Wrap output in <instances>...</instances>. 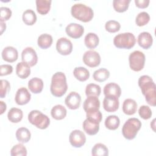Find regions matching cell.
Masks as SVG:
<instances>
[{
    "label": "cell",
    "mask_w": 156,
    "mask_h": 156,
    "mask_svg": "<svg viewBox=\"0 0 156 156\" xmlns=\"http://www.w3.org/2000/svg\"><path fill=\"white\" fill-rule=\"evenodd\" d=\"M138 86L140 87L142 94L145 96L147 103L153 107L156 105L155 85L152 79L147 76H141L138 79Z\"/></svg>",
    "instance_id": "cell-1"
},
{
    "label": "cell",
    "mask_w": 156,
    "mask_h": 156,
    "mask_svg": "<svg viewBox=\"0 0 156 156\" xmlns=\"http://www.w3.org/2000/svg\"><path fill=\"white\" fill-rule=\"evenodd\" d=\"M68 85L65 74L62 72L54 73L51 79L50 90L51 94L55 97H62L66 92Z\"/></svg>",
    "instance_id": "cell-2"
},
{
    "label": "cell",
    "mask_w": 156,
    "mask_h": 156,
    "mask_svg": "<svg viewBox=\"0 0 156 156\" xmlns=\"http://www.w3.org/2000/svg\"><path fill=\"white\" fill-rule=\"evenodd\" d=\"M71 13L74 18L84 23L90 21L94 16L93 9L81 3L74 4L71 7Z\"/></svg>",
    "instance_id": "cell-3"
},
{
    "label": "cell",
    "mask_w": 156,
    "mask_h": 156,
    "mask_svg": "<svg viewBox=\"0 0 156 156\" xmlns=\"http://www.w3.org/2000/svg\"><path fill=\"white\" fill-rule=\"evenodd\" d=\"M141 127V122L138 118H131L128 119L122 128L123 136L129 140L134 139Z\"/></svg>",
    "instance_id": "cell-4"
},
{
    "label": "cell",
    "mask_w": 156,
    "mask_h": 156,
    "mask_svg": "<svg viewBox=\"0 0 156 156\" xmlns=\"http://www.w3.org/2000/svg\"><path fill=\"white\" fill-rule=\"evenodd\" d=\"M135 37L130 32L119 34L113 38L114 45L119 49H130L135 46Z\"/></svg>",
    "instance_id": "cell-5"
},
{
    "label": "cell",
    "mask_w": 156,
    "mask_h": 156,
    "mask_svg": "<svg viewBox=\"0 0 156 156\" xmlns=\"http://www.w3.org/2000/svg\"><path fill=\"white\" fill-rule=\"evenodd\" d=\"M28 120L30 123L40 129H45L50 124L49 117L38 110H34L29 112Z\"/></svg>",
    "instance_id": "cell-6"
},
{
    "label": "cell",
    "mask_w": 156,
    "mask_h": 156,
    "mask_svg": "<svg viewBox=\"0 0 156 156\" xmlns=\"http://www.w3.org/2000/svg\"><path fill=\"white\" fill-rule=\"evenodd\" d=\"M145 55L140 51H135L130 54L129 56V66L131 69L134 71L142 70L145 64Z\"/></svg>",
    "instance_id": "cell-7"
},
{
    "label": "cell",
    "mask_w": 156,
    "mask_h": 156,
    "mask_svg": "<svg viewBox=\"0 0 156 156\" xmlns=\"http://www.w3.org/2000/svg\"><path fill=\"white\" fill-rule=\"evenodd\" d=\"M101 56L95 51L89 50L86 51L83 55V62L88 66L94 68L99 65L101 63Z\"/></svg>",
    "instance_id": "cell-8"
},
{
    "label": "cell",
    "mask_w": 156,
    "mask_h": 156,
    "mask_svg": "<svg viewBox=\"0 0 156 156\" xmlns=\"http://www.w3.org/2000/svg\"><path fill=\"white\" fill-rule=\"evenodd\" d=\"M69 141L72 146L74 147H81L86 142V136L82 131L74 130L70 133Z\"/></svg>",
    "instance_id": "cell-9"
},
{
    "label": "cell",
    "mask_w": 156,
    "mask_h": 156,
    "mask_svg": "<svg viewBox=\"0 0 156 156\" xmlns=\"http://www.w3.org/2000/svg\"><path fill=\"white\" fill-rule=\"evenodd\" d=\"M56 49L60 54L67 55L70 54L73 51V44L69 39L62 37L57 41Z\"/></svg>",
    "instance_id": "cell-10"
},
{
    "label": "cell",
    "mask_w": 156,
    "mask_h": 156,
    "mask_svg": "<svg viewBox=\"0 0 156 156\" xmlns=\"http://www.w3.org/2000/svg\"><path fill=\"white\" fill-rule=\"evenodd\" d=\"M21 59L23 62L27 63L30 66H34L37 63L38 56L34 49L31 47H27L22 51Z\"/></svg>",
    "instance_id": "cell-11"
},
{
    "label": "cell",
    "mask_w": 156,
    "mask_h": 156,
    "mask_svg": "<svg viewBox=\"0 0 156 156\" xmlns=\"http://www.w3.org/2000/svg\"><path fill=\"white\" fill-rule=\"evenodd\" d=\"M81 102V96L80 95L76 92H70L65 99V103L66 105L71 110L77 109Z\"/></svg>",
    "instance_id": "cell-12"
},
{
    "label": "cell",
    "mask_w": 156,
    "mask_h": 156,
    "mask_svg": "<svg viewBox=\"0 0 156 156\" xmlns=\"http://www.w3.org/2000/svg\"><path fill=\"white\" fill-rule=\"evenodd\" d=\"M65 32L69 37L76 39L82 36L84 32V28L79 24L71 23L67 25L65 28Z\"/></svg>",
    "instance_id": "cell-13"
},
{
    "label": "cell",
    "mask_w": 156,
    "mask_h": 156,
    "mask_svg": "<svg viewBox=\"0 0 156 156\" xmlns=\"http://www.w3.org/2000/svg\"><path fill=\"white\" fill-rule=\"evenodd\" d=\"M31 94L25 87L20 88L15 94V100L16 103L20 105L27 104L30 100Z\"/></svg>",
    "instance_id": "cell-14"
},
{
    "label": "cell",
    "mask_w": 156,
    "mask_h": 156,
    "mask_svg": "<svg viewBox=\"0 0 156 156\" xmlns=\"http://www.w3.org/2000/svg\"><path fill=\"white\" fill-rule=\"evenodd\" d=\"M105 97H115L119 98L121 94V90L119 85L114 82L106 84L103 90Z\"/></svg>",
    "instance_id": "cell-15"
},
{
    "label": "cell",
    "mask_w": 156,
    "mask_h": 156,
    "mask_svg": "<svg viewBox=\"0 0 156 156\" xmlns=\"http://www.w3.org/2000/svg\"><path fill=\"white\" fill-rule=\"evenodd\" d=\"M1 55L2 59L9 63L15 62L18 57V51L13 46H7L4 48L2 51Z\"/></svg>",
    "instance_id": "cell-16"
},
{
    "label": "cell",
    "mask_w": 156,
    "mask_h": 156,
    "mask_svg": "<svg viewBox=\"0 0 156 156\" xmlns=\"http://www.w3.org/2000/svg\"><path fill=\"white\" fill-rule=\"evenodd\" d=\"M137 41L140 47L144 49H148L152 45L153 38L149 32H143L138 35Z\"/></svg>",
    "instance_id": "cell-17"
},
{
    "label": "cell",
    "mask_w": 156,
    "mask_h": 156,
    "mask_svg": "<svg viewBox=\"0 0 156 156\" xmlns=\"http://www.w3.org/2000/svg\"><path fill=\"white\" fill-rule=\"evenodd\" d=\"M119 105V99L115 97H105L103 101V107L107 112H116Z\"/></svg>",
    "instance_id": "cell-18"
},
{
    "label": "cell",
    "mask_w": 156,
    "mask_h": 156,
    "mask_svg": "<svg viewBox=\"0 0 156 156\" xmlns=\"http://www.w3.org/2000/svg\"><path fill=\"white\" fill-rule=\"evenodd\" d=\"M83 107L86 112L90 110H99L100 101L97 96H88L83 102Z\"/></svg>",
    "instance_id": "cell-19"
},
{
    "label": "cell",
    "mask_w": 156,
    "mask_h": 156,
    "mask_svg": "<svg viewBox=\"0 0 156 156\" xmlns=\"http://www.w3.org/2000/svg\"><path fill=\"white\" fill-rule=\"evenodd\" d=\"M30 66L26 62H19L16 66V73L17 76L22 79H26L30 74Z\"/></svg>",
    "instance_id": "cell-20"
},
{
    "label": "cell",
    "mask_w": 156,
    "mask_h": 156,
    "mask_svg": "<svg viewBox=\"0 0 156 156\" xmlns=\"http://www.w3.org/2000/svg\"><path fill=\"white\" fill-rule=\"evenodd\" d=\"M44 86L42 79L38 77H34L29 80L28 87L30 91L34 94H38L41 92Z\"/></svg>",
    "instance_id": "cell-21"
},
{
    "label": "cell",
    "mask_w": 156,
    "mask_h": 156,
    "mask_svg": "<svg viewBox=\"0 0 156 156\" xmlns=\"http://www.w3.org/2000/svg\"><path fill=\"white\" fill-rule=\"evenodd\" d=\"M137 110V103L132 99H126L122 104V111L127 115H132L135 113Z\"/></svg>",
    "instance_id": "cell-22"
},
{
    "label": "cell",
    "mask_w": 156,
    "mask_h": 156,
    "mask_svg": "<svg viewBox=\"0 0 156 156\" xmlns=\"http://www.w3.org/2000/svg\"><path fill=\"white\" fill-rule=\"evenodd\" d=\"M66 113L67 111L66 108L60 104L54 106L51 110V115L52 117L56 120L63 119L66 117Z\"/></svg>",
    "instance_id": "cell-23"
},
{
    "label": "cell",
    "mask_w": 156,
    "mask_h": 156,
    "mask_svg": "<svg viewBox=\"0 0 156 156\" xmlns=\"http://www.w3.org/2000/svg\"><path fill=\"white\" fill-rule=\"evenodd\" d=\"M83 129L89 135H96L99 130V124L93 122L86 119L83 122Z\"/></svg>",
    "instance_id": "cell-24"
},
{
    "label": "cell",
    "mask_w": 156,
    "mask_h": 156,
    "mask_svg": "<svg viewBox=\"0 0 156 156\" xmlns=\"http://www.w3.org/2000/svg\"><path fill=\"white\" fill-rule=\"evenodd\" d=\"M99 39L97 34L90 32L87 34L84 38L85 46L89 49H94L99 44Z\"/></svg>",
    "instance_id": "cell-25"
},
{
    "label": "cell",
    "mask_w": 156,
    "mask_h": 156,
    "mask_svg": "<svg viewBox=\"0 0 156 156\" xmlns=\"http://www.w3.org/2000/svg\"><path fill=\"white\" fill-rule=\"evenodd\" d=\"M23 117V111L18 108H12L7 113L8 119L13 123H18L21 121Z\"/></svg>",
    "instance_id": "cell-26"
},
{
    "label": "cell",
    "mask_w": 156,
    "mask_h": 156,
    "mask_svg": "<svg viewBox=\"0 0 156 156\" xmlns=\"http://www.w3.org/2000/svg\"><path fill=\"white\" fill-rule=\"evenodd\" d=\"M15 135L17 140L21 143H27L31 138L30 131L26 127H20L18 129Z\"/></svg>",
    "instance_id": "cell-27"
},
{
    "label": "cell",
    "mask_w": 156,
    "mask_h": 156,
    "mask_svg": "<svg viewBox=\"0 0 156 156\" xmlns=\"http://www.w3.org/2000/svg\"><path fill=\"white\" fill-rule=\"evenodd\" d=\"M52 37L48 34H43L40 35L37 40L38 46L43 49L49 48L52 43Z\"/></svg>",
    "instance_id": "cell-28"
},
{
    "label": "cell",
    "mask_w": 156,
    "mask_h": 156,
    "mask_svg": "<svg viewBox=\"0 0 156 156\" xmlns=\"http://www.w3.org/2000/svg\"><path fill=\"white\" fill-rule=\"evenodd\" d=\"M73 74L74 76L80 82H84L90 77L89 71L87 68L82 66L75 68L73 71Z\"/></svg>",
    "instance_id": "cell-29"
},
{
    "label": "cell",
    "mask_w": 156,
    "mask_h": 156,
    "mask_svg": "<svg viewBox=\"0 0 156 156\" xmlns=\"http://www.w3.org/2000/svg\"><path fill=\"white\" fill-rule=\"evenodd\" d=\"M51 0H37L36 6L38 13L41 15L47 14L51 9Z\"/></svg>",
    "instance_id": "cell-30"
},
{
    "label": "cell",
    "mask_w": 156,
    "mask_h": 156,
    "mask_svg": "<svg viewBox=\"0 0 156 156\" xmlns=\"http://www.w3.org/2000/svg\"><path fill=\"white\" fill-rule=\"evenodd\" d=\"M22 19L25 24L32 26L37 21V15L35 12L31 9L25 10L22 15Z\"/></svg>",
    "instance_id": "cell-31"
},
{
    "label": "cell",
    "mask_w": 156,
    "mask_h": 156,
    "mask_svg": "<svg viewBox=\"0 0 156 156\" xmlns=\"http://www.w3.org/2000/svg\"><path fill=\"white\" fill-rule=\"evenodd\" d=\"M104 124L108 129L114 130L118 128L120 124V120L116 115H109L106 118Z\"/></svg>",
    "instance_id": "cell-32"
},
{
    "label": "cell",
    "mask_w": 156,
    "mask_h": 156,
    "mask_svg": "<svg viewBox=\"0 0 156 156\" xmlns=\"http://www.w3.org/2000/svg\"><path fill=\"white\" fill-rule=\"evenodd\" d=\"M110 76V72L105 68H100L96 70L93 74V79L99 82H102L105 81Z\"/></svg>",
    "instance_id": "cell-33"
},
{
    "label": "cell",
    "mask_w": 156,
    "mask_h": 156,
    "mask_svg": "<svg viewBox=\"0 0 156 156\" xmlns=\"http://www.w3.org/2000/svg\"><path fill=\"white\" fill-rule=\"evenodd\" d=\"M91 154L93 156H107L108 155V149L104 144L97 143L92 148Z\"/></svg>",
    "instance_id": "cell-34"
},
{
    "label": "cell",
    "mask_w": 156,
    "mask_h": 156,
    "mask_svg": "<svg viewBox=\"0 0 156 156\" xmlns=\"http://www.w3.org/2000/svg\"><path fill=\"white\" fill-rule=\"evenodd\" d=\"M101 93V87L95 83H89L86 86L85 94L87 96H97L98 97Z\"/></svg>",
    "instance_id": "cell-35"
},
{
    "label": "cell",
    "mask_w": 156,
    "mask_h": 156,
    "mask_svg": "<svg viewBox=\"0 0 156 156\" xmlns=\"http://www.w3.org/2000/svg\"><path fill=\"white\" fill-rule=\"evenodd\" d=\"M130 2V0H114L113 6L115 11L122 13L127 10Z\"/></svg>",
    "instance_id": "cell-36"
},
{
    "label": "cell",
    "mask_w": 156,
    "mask_h": 156,
    "mask_svg": "<svg viewBox=\"0 0 156 156\" xmlns=\"http://www.w3.org/2000/svg\"><path fill=\"white\" fill-rule=\"evenodd\" d=\"M87 119L90 121L99 124L102 118V115L101 112L99 110H90L86 112Z\"/></svg>",
    "instance_id": "cell-37"
},
{
    "label": "cell",
    "mask_w": 156,
    "mask_h": 156,
    "mask_svg": "<svg viewBox=\"0 0 156 156\" xmlns=\"http://www.w3.org/2000/svg\"><path fill=\"white\" fill-rule=\"evenodd\" d=\"M10 155L12 156H26L27 149L23 144L19 143L13 146L11 149Z\"/></svg>",
    "instance_id": "cell-38"
},
{
    "label": "cell",
    "mask_w": 156,
    "mask_h": 156,
    "mask_svg": "<svg viewBox=\"0 0 156 156\" xmlns=\"http://www.w3.org/2000/svg\"><path fill=\"white\" fill-rule=\"evenodd\" d=\"M150 21V16L148 13L146 12H141L139 13L135 19L136 24L138 26H143L147 24Z\"/></svg>",
    "instance_id": "cell-39"
},
{
    "label": "cell",
    "mask_w": 156,
    "mask_h": 156,
    "mask_svg": "<svg viewBox=\"0 0 156 156\" xmlns=\"http://www.w3.org/2000/svg\"><path fill=\"white\" fill-rule=\"evenodd\" d=\"M105 28L107 31L110 33H115L119 30L121 24L115 20H109L105 23Z\"/></svg>",
    "instance_id": "cell-40"
},
{
    "label": "cell",
    "mask_w": 156,
    "mask_h": 156,
    "mask_svg": "<svg viewBox=\"0 0 156 156\" xmlns=\"http://www.w3.org/2000/svg\"><path fill=\"white\" fill-rule=\"evenodd\" d=\"M138 113L140 117L144 119H148L152 116V110L147 105H141L139 110Z\"/></svg>",
    "instance_id": "cell-41"
},
{
    "label": "cell",
    "mask_w": 156,
    "mask_h": 156,
    "mask_svg": "<svg viewBox=\"0 0 156 156\" xmlns=\"http://www.w3.org/2000/svg\"><path fill=\"white\" fill-rule=\"evenodd\" d=\"M10 89V83L8 80L1 79V88H0V97L4 98L5 97L7 93Z\"/></svg>",
    "instance_id": "cell-42"
},
{
    "label": "cell",
    "mask_w": 156,
    "mask_h": 156,
    "mask_svg": "<svg viewBox=\"0 0 156 156\" xmlns=\"http://www.w3.org/2000/svg\"><path fill=\"white\" fill-rule=\"evenodd\" d=\"M12 10L7 7H1L0 8V21L9 20L12 16Z\"/></svg>",
    "instance_id": "cell-43"
},
{
    "label": "cell",
    "mask_w": 156,
    "mask_h": 156,
    "mask_svg": "<svg viewBox=\"0 0 156 156\" xmlns=\"http://www.w3.org/2000/svg\"><path fill=\"white\" fill-rule=\"evenodd\" d=\"M13 72V67L10 65H1L0 66V76H6L10 74Z\"/></svg>",
    "instance_id": "cell-44"
},
{
    "label": "cell",
    "mask_w": 156,
    "mask_h": 156,
    "mask_svg": "<svg viewBox=\"0 0 156 156\" xmlns=\"http://www.w3.org/2000/svg\"><path fill=\"white\" fill-rule=\"evenodd\" d=\"M149 2V0H135L136 6L140 9H144L147 7Z\"/></svg>",
    "instance_id": "cell-45"
},
{
    "label": "cell",
    "mask_w": 156,
    "mask_h": 156,
    "mask_svg": "<svg viewBox=\"0 0 156 156\" xmlns=\"http://www.w3.org/2000/svg\"><path fill=\"white\" fill-rule=\"evenodd\" d=\"M1 102V113L0 114L2 115L4 113V112L7 109V105L5 104V103H4L3 101H0Z\"/></svg>",
    "instance_id": "cell-46"
},
{
    "label": "cell",
    "mask_w": 156,
    "mask_h": 156,
    "mask_svg": "<svg viewBox=\"0 0 156 156\" xmlns=\"http://www.w3.org/2000/svg\"><path fill=\"white\" fill-rule=\"evenodd\" d=\"M0 24H1V35L2 34L4 30H5V29H6V24L4 23V22L2 21H1L0 22Z\"/></svg>",
    "instance_id": "cell-47"
}]
</instances>
